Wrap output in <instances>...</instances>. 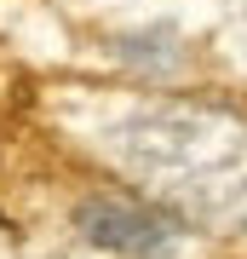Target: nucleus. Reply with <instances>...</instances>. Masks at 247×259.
<instances>
[{
  "label": "nucleus",
  "instance_id": "obj_1",
  "mask_svg": "<svg viewBox=\"0 0 247 259\" xmlns=\"http://www.w3.org/2000/svg\"><path fill=\"white\" fill-rule=\"evenodd\" d=\"M121 161L190 219L247 213V121L213 104H156L115 127Z\"/></svg>",
  "mask_w": 247,
  "mask_h": 259
},
{
  "label": "nucleus",
  "instance_id": "obj_2",
  "mask_svg": "<svg viewBox=\"0 0 247 259\" xmlns=\"http://www.w3.org/2000/svg\"><path fill=\"white\" fill-rule=\"evenodd\" d=\"M75 225H81V236L92 248L132 253V259H150L173 242V219L144 207V202H127V196H92V202H81Z\"/></svg>",
  "mask_w": 247,
  "mask_h": 259
}]
</instances>
